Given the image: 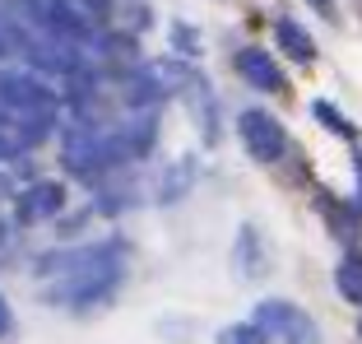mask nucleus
I'll return each mask as SVG.
<instances>
[{"instance_id":"nucleus-1","label":"nucleus","mask_w":362,"mask_h":344,"mask_svg":"<svg viewBox=\"0 0 362 344\" xmlns=\"http://www.w3.org/2000/svg\"><path fill=\"white\" fill-rule=\"evenodd\" d=\"M344 293H349V298H362V270L358 265H344Z\"/></svg>"}]
</instances>
